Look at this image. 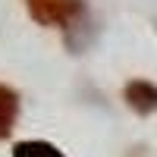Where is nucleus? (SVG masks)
Masks as SVG:
<instances>
[{"label": "nucleus", "instance_id": "7ed1b4c3", "mask_svg": "<svg viewBox=\"0 0 157 157\" xmlns=\"http://www.w3.org/2000/svg\"><path fill=\"white\" fill-rule=\"evenodd\" d=\"M16 116H19V94L6 85H0V138H6L16 126Z\"/></svg>", "mask_w": 157, "mask_h": 157}, {"label": "nucleus", "instance_id": "20e7f679", "mask_svg": "<svg viewBox=\"0 0 157 157\" xmlns=\"http://www.w3.org/2000/svg\"><path fill=\"white\" fill-rule=\"evenodd\" d=\"M13 157H63V151H57L50 141H22L16 145Z\"/></svg>", "mask_w": 157, "mask_h": 157}, {"label": "nucleus", "instance_id": "f03ea898", "mask_svg": "<svg viewBox=\"0 0 157 157\" xmlns=\"http://www.w3.org/2000/svg\"><path fill=\"white\" fill-rule=\"evenodd\" d=\"M126 104L135 113H154L157 110V85L145 82V78H135V82L126 85Z\"/></svg>", "mask_w": 157, "mask_h": 157}, {"label": "nucleus", "instance_id": "f257e3e1", "mask_svg": "<svg viewBox=\"0 0 157 157\" xmlns=\"http://www.w3.org/2000/svg\"><path fill=\"white\" fill-rule=\"evenodd\" d=\"M29 13L44 25H66L82 13V3L78 0H29Z\"/></svg>", "mask_w": 157, "mask_h": 157}]
</instances>
